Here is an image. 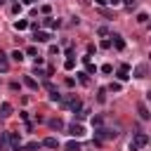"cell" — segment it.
Returning a JSON list of instances; mask_svg holds the SVG:
<instances>
[{
	"label": "cell",
	"mask_w": 151,
	"mask_h": 151,
	"mask_svg": "<svg viewBox=\"0 0 151 151\" xmlns=\"http://www.w3.org/2000/svg\"><path fill=\"white\" fill-rule=\"evenodd\" d=\"M68 132H71V137H76V139H80V137H85V127H83L80 123H73V125L68 127Z\"/></svg>",
	"instance_id": "6da1fadb"
},
{
	"label": "cell",
	"mask_w": 151,
	"mask_h": 151,
	"mask_svg": "<svg viewBox=\"0 0 151 151\" xmlns=\"http://www.w3.org/2000/svg\"><path fill=\"white\" fill-rule=\"evenodd\" d=\"M132 144H134L137 149L146 146V144H149V134H146V132H137V134H134V142H132Z\"/></svg>",
	"instance_id": "7a4b0ae2"
},
{
	"label": "cell",
	"mask_w": 151,
	"mask_h": 151,
	"mask_svg": "<svg viewBox=\"0 0 151 151\" xmlns=\"http://www.w3.org/2000/svg\"><path fill=\"white\" fill-rule=\"evenodd\" d=\"M116 76H118V83H125V80L130 78V66H127V64H123V66L118 68V73H116Z\"/></svg>",
	"instance_id": "3957f363"
},
{
	"label": "cell",
	"mask_w": 151,
	"mask_h": 151,
	"mask_svg": "<svg viewBox=\"0 0 151 151\" xmlns=\"http://www.w3.org/2000/svg\"><path fill=\"white\" fill-rule=\"evenodd\" d=\"M94 134L101 137V139H116V137H118V132H113V130H104V127H99Z\"/></svg>",
	"instance_id": "277c9868"
},
{
	"label": "cell",
	"mask_w": 151,
	"mask_h": 151,
	"mask_svg": "<svg viewBox=\"0 0 151 151\" xmlns=\"http://www.w3.org/2000/svg\"><path fill=\"white\" fill-rule=\"evenodd\" d=\"M33 40H35V42H50V40H52V35H50L47 31H35Z\"/></svg>",
	"instance_id": "5b68a950"
},
{
	"label": "cell",
	"mask_w": 151,
	"mask_h": 151,
	"mask_svg": "<svg viewBox=\"0 0 151 151\" xmlns=\"http://www.w3.org/2000/svg\"><path fill=\"white\" fill-rule=\"evenodd\" d=\"M137 111H139V118H142V120H149V116H151V113H149V109H146V104H144V101H139V104H137Z\"/></svg>",
	"instance_id": "8992f818"
},
{
	"label": "cell",
	"mask_w": 151,
	"mask_h": 151,
	"mask_svg": "<svg viewBox=\"0 0 151 151\" xmlns=\"http://www.w3.org/2000/svg\"><path fill=\"white\" fill-rule=\"evenodd\" d=\"M45 26H47V28H59V26H61V21H59V19H54V17H50V14H47V19H45Z\"/></svg>",
	"instance_id": "52a82bcc"
},
{
	"label": "cell",
	"mask_w": 151,
	"mask_h": 151,
	"mask_svg": "<svg viewBox=\"0 0 151 151\" xmlns=\"http://www.w3.org/2000/svg\"><path fill=\"white\" fill-rule=\"evenodd\" d=\"M40 146H47V149H57V146H59V142H57L54 137H47V139H42V142H40Z\"/></svg>",
	"instance_id": "ba28073f"
},
{
	"label": "cell",
	"mask_w": 151,
	"mask_h": 151,
	"mask_svg": "<svg viewBox=\"0 0 151 151\" xmlns=\"http://www.w3.org/2000/svg\"><path fill=\"white\" fill-rule=\"evenodd\" d=\"M24 85H26V87H31V90H38V80H35V78H31V76H24Z\"/></svg>",
	"instance_id": "9c48e42d"
},
{
	"label": "cell",
	"mask_w": 151,
	"mask_h": 151,
	"mask_svg": "<svg viewBox=\"0 0 151 151\" xmlns=\"http://www.w3.org/2000/svg\"><path fill=\"white\" fill-rule=\"evenodd\" d=\"M9 71V61H7V57L0 52V73H7Z\"/></svg>",
	"instance_id": "30bf717a"
},
{
	"label": "cell",
	"mask_w": 151,
	"mask_h": 151,
	"mask_svg": "<svg viewBox=\"0 0 151 151\" xmlns=\"http://www.w3.org/2000/svg\"><path fill=\"white\" fill-rule=\"evenodd\" d=\"M111 45H113L116 50H123V47H125V40H123L120 35H113V40H111Z\"/></svg>",
	"instance_id": "8fae6325"
},
{
	"label": "cell",
	"mask_w": 151,
	"mask_h": 151,
	"mask_svg": "<svg viewBox=\"0 0 151 151\" xmlns=\"http://www.w3.org/2000/svg\"><path fill=\"white\" fill-rule=\"evenodd\" d=\"M0 116H5V118L12 116V104H9V101H5V104L0 106Z\"/></svg>",
	"instance_id": "7c38bea8"
},
{
	"label": "cell",
	"mask_w": 151,
	"mask_h": 151,
	"mask_svg": "<svg viewBox=\"0 0 151 151\" xmlns=\"http://www.w3.org/2000/svg\"><path fill=\"white\" fill-rule=\"evenodd\" d=\"M134 76H137V78H146V64H139V66L134 68Z\"/></svg>",
	"instance_id": "4fadbf2b"
},
{
	"label": "cell",
	"mask_w": 151,
	"mask_h": 151,
	"mask_svg": "<svg viewBox=\"0 0 151 151\" xmlns=\"http://www.w3.org/2000/svg\"><path fill=\"white\" fill-rule=\"evenodd\" d=\"M21 149H24V151H38V149H40V142H35V139H33V142H28V144H26V146H21Z\"/></svg>",
	"instance_id": "5bb4252c"
},
{
	"label": "cell",
	"mask_w": 151,
	"mask_h": 151,
	"mask_svg": "<svg viewBox=\"0 0 151 151\" xmlns=\"http://www.w3.org/2000/svg\"><path fill=\"white\" fill-rule=\"evenodd\" d=\"M14 28H17V31H26V28H28V21H26V19H19V21H14Z\"/></svg>",
	"instance_id": "9a60e30c"
},
{
	"label": "cell",
	"mask_w": 151,
	"mask_h": 151,
	"mask_svg": "<svg viewBox=\"0 0 151 151\" xmlns=\"http://www.w3.org/2000/svg\"><path fill=\"white\" fill-rule=\"evenodd\" d=\"M50 127H52V130H61V127H64L61 118H52V120H50Z\"/></svg>",
	"instance_id": "2e32d148"
},
{
	"label": "cell",
	"mask_w": 151,
	"mask_h": 151,
	"mask_svg": "<svg viewBox=\"0 0 151 151\" xmlns=\"http://www.w3.org/2000/svg\"><path fill=\"white\" fill-rule=\"evenodd\" d=\"M7 142H9L12 146H17V144H19V134H17V132H7Z\"/></svg>",
	"instance_id": "e0dca14e"
},
{
	"label": "cell",
	"mask_w": 151,
	"mask_h": 151,
	"mask_svg": "<svg viewBox=\"0 0 151 151\" xmlns=\"http://www.w3.org/2000/svg\"><path fill=\"white\" fill-rule=\"evenodd\" d=\"M66 151H80V144H78L76 139H71V142L66 144Z\"/></svg>",
	"instance_id": "ac0fdd59"
},
{
	"label": "cell",
	"mask_w": 151,
	"mask_h": 151,
	"mask_svg": "<svg viewBox=\"0 0 151 151\" xmlns=\"http://www.w3.org/2000/svg\"><path fill=\"white\" fill-rule=\"evenodd\" d=\"M73 66H76V59H73V54H71V57H68V59L64 61V68H66V71H71Z\"/></svg>",
	"instance_id": "d6986e66"
},
{
	"label": "cell",
	"mask_w": 151,
	"mask_h": 151,
	"mask_svg": "<svg viewBox=\"0 0 151 151\" xmlns=\"http://www.w3.org/2000/svg\"><path fill=\"white\" fill-rule=\"evenodd\" d=\"M0 151H7V132L0 134Z\"/></svg>",
	"instance_id": "ffe728a7"
},
{
	"label": "cell",
	"mask_w": 151,
	"mask_h": 151,
	"mask_svg": "<svg viewBox=\"0 0 151 151\" xmlns=\"http://www.w3.org/2000/svg\"><path fill=\"white\" fill-rule=\"evenodd\" d=\"M137 21H139V24H146V21H149V14H146V12H139V14H137Z\"/></svg>",
	"instance_id": "44dd1931"
},
{
	"label": "cell",
	"mask_w": 151,
	"mask_h": 151,
	"mask_svg": "<svg viewBox=\"0 0 151 151\" xmlns=\"http://www.w3.org/2000/svg\"><path fill=\"white\" fill-rule=\"evenodd\" d=\"M12 59H14V61H21V59H24V52H21V50H14V52H12Z\"/></svg>",
	"instance_id": "7402d4cb"
},
{
	"label": "cell",
	"mask_w": 151,
	"mask_h": 151,
	"mask_svg": "<svg viewBox=\"0 0 151 151\" xmlns=\"http://www.w3.org/2000/svg\"><path fill=\"white\" fill-rule=\"evenodd\" d=\"M109 90H111V92H120V90H123V83H111Z\"/></svg>",
	"instance_id": "603a6c76"
},
{
	"label": "cell",
	"mask_w": 151,
	"mask_h": 151,
	"mask_svg": "<svg viewBox=\"0 0 151 151\" xmlns=\"http://www.w3.org/2000/svg\"><path fill=\"white\" fill-rule=\"evenodd\" d=\"M26 54H28V57H35V54H38V47H33V45L26 47Z\"/></svg>",
	"instance_id": "cb8c5ba5"
},
{
	"label": "cell",
	"mask_w": 151,
	"mask_h": 151,
	"mask_svg": "<svg viewBox=\"0 0 151 151\" xmlns=\"http://www.w3.org/2000/svg\"><path fill=\"white\" fill-rule=\"evenodd\" d=\"M97 99H99V101H106V90H104V87L99 90V97H97Z\"/></svg>",
	"instance_id": "d4e9b609"
},
{
	"label": "cell",
	"mask_w": 151,
	"mask_h": 151,
	"mask_svg": "<svg viewBox=\"0 0 151 151\" xmlns=\"http://www.w3.org/2000/svg\"><path fill=\"white\" fill-rule=\"evenodd\" d=\"M120 2H123V5H125V7H130V9H132V7H134V2H137V0H120Z\"/></svg>",
	"instance_id": "484cf974"
},
{
	"label": "cell",
	"mask_w": 151,
	"mask_h": 151,
	"mask_svg": "<svg viewBox=\"0 0 151 151\" xmlns=\"http://www.w3.org/2000/svg\"><path fill=\"white\" fill-rule=\"evenodd\" d=\"M40 12H42V14H50V12H52V7H50V5H42V7H40Z\"/></svg>",
	"instance_id": "4316f807"
},
{
	"label": "cell",
	"mask_w": 151,
	"mask_h": 151,
	"mask_svg": "<svg viewBox=\"0 0 151 151\" xmlns=\"http://www.w3.org/2000/svg\"><path fill=\"white\" fill-rule=\"evenodd\" d=\"M87 73H97V66H94V64H90V61H87Z\"/></svg>",
	"instance_id": "83f0119b"
},
{
	"label": "cell",
	"mask_w": 151,
	"mask_h": 151,
	"mask_svg": "<svg viewBox=\"0 0 151 151\" xmlns=\"http://www.w3.org/2000/svg\"><path fill=\"white\" fill-rule=\"evenodd\" d=\"M101 71H104V73H111V71H113V66H111V64H104V66H101Z\"/></svg>",
	"instance_id": "f1b7e54d"
},
{
	"label": "cell",
	"mask_w": 151,
	"mask_h": 151,
	"mask_svg": "<svg viewBox=\"0 0 151 151\" xmlns=\"http://www.w3.org/2000/svg\"><path fill=\"white\" fill-rule=\"evenodd\" d=\"M78 78H80V83H87L90 78H87V73H78Z\"/></svg>",
	"instance_id": "f546056e"
},
{
	"label": "cell",
	"mask_w": 151,
	"mask_h": 151,
	"mask_svg": "<svg viewBox=\"0 0 151 151\" xmlns=\"http://www.w3.org/2000/svg\"><path fill=\"white\" fill-rule=\"evenodd\" d=\"M92 123H94L97 127H101V118H99V116H94V118H92Z\"/></svg>",
	"instance_id": "4dcf8cb0"
},
{
	"label": "cell",
	"mask_w": 151,
	"mask_h": 151,
	"mask_svg": "<svg viewBox=\"0 0 151 151\" xmlns=\"http://www.w3.org/2000/svg\"><path fill=\"white\" fill-rule=\"evenodd\" d=\"M94 2H97L99 7H106V5H109V0H94Z\"/></svg>",
	"instance_id": "1f68e13d"
},
{
	"label": "cell",
	"mask_w": 151,
	"mask_h": 151,
	"mask_svg": "<svg viewBox=\"0 0 151 151\" xmlns=\"http://www.w3.org/2000/svg\"><path fill=\"white\" fill-rule=\"evenodd\" d=\"M109 2H111L113 7H116V5H120V0H109Z\"/></svg>",
	"instance_id": "d6a6232c"
},
{
	"label": "cell",
	"mask_w": 151,
	"mask_h": 151,
	"mask_svg": "<svg viewBox=\"0 0 151 151\" xmlns=\"http://www.w3.org/2000/svg\"><path fill=\"white\" fill-rule=\"evenodd\" d=\"M31 2H33V0H21V5H31Z\"/></svg>",
	"instance_id": "836d02e7"
},
{
	"label": "cell",
	"mask_w": 151,
	"mask_h": 151,
	"mask_svg": "<svg viewBox=\"0 0 151 151\" xmlns=\"http://www.w3.org/2000/svg\"><path fill=\"white\" fill-rule=\"evenodd\" d=\"M12 151H24V149H21V146H19V144H17V146H14V149H12Z\"/></svg>",
	"instance_id": "e575fe53"
}]
</instances>
